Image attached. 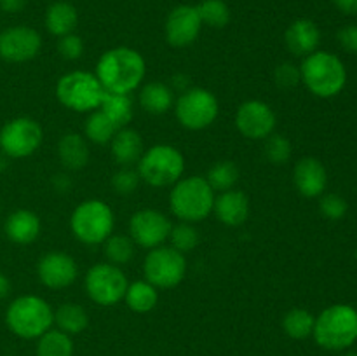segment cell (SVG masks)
<instances>
[{
    "label": "cell",
    "mask_w": 357,
    "mask_h": 356,
    "mask_svg": "<svg viewBox=\"0 0 357 356\" xmlns=\"http://www.w3.org/2000/svg\"><path fill=\"white\" fill-rule=\"evenodd\" d=\"M145 72V59L136 49L114 47L98 59L94 75L105 91L129 94L142 84Z\"/></svg>",
    "instance_id": "6da1fadb"
},
{
    "label": "cell",
    "mask_w": 357,
    "mask_h": 356,
    "mask_svg": "<svg viewBox=\"0 0 357 356\" xmlns=\"http://www.w3.org/2000/svg\"><path fill=\"white\" fill-rule=\"evenodd\" d=\"M215 191L204 177L180 178L169 192V208L181 222L195 223L204 220L213 212Z\"/></svg>",
    "instance_id": "7a4b0ae2"
},
{
    "label": "cell",
    "mask_w": 357,
    "mask_h": 356,
    "mask_svg": "<svg viewBox=\"0 0 357 356\" xmlns=\"http://www.w3.org/2000/svg\"><path fill=\"white\" fill-rule=\"evenodd\" d=\"M6 323L17 337L38 339L51 330L54 323V311L42 297L21 295L7 307Z\"/></svg>",
    "instance_id": "3957f363"
},
{
    "label": "cell",
    "mask_w": 357,
    "mask_h": 356,
    "mask_svg": "<svg viewBox=\"0 0 357 356\" xmlns=\"http://www.w3.org/2000/svg\"><path fill=\"white\" fill-rule=\"evenodd\" d=\"M300 73L307 89L319 98H331L344 89L347 72L340 58L326 51H316L305 56Z\"/></svg>",
    "instance_id": "277c9868"
},
{
    "label": "cell",
    "mask_w": 357,
    "mask_h": 356,
    "mask_svg": "<svg viewBox=\"0 0 357 356\" xmlns=\"http://www.w3.org/2000/svg\"><path fill=\"white\" fill-rule=\"evenodd\" d=\"M317 344L330 351L347 349L357 341V311L347 304H335L316 318L312 332Z\"/></svg>",
    "instance_id": "5b68a950"
},
{
    "label": "cell",
    "mask_w": 357,
    "mask_h": 356,
    "mask_svg": "<svg viewBox=\"0 0 357 356\" xmlns=\"http://www.w3.org/2000/svg\"><path fill=\"white\" fill-rule=\"evenodd\" d=\"M115 216L110 206L101 199H87L73 209L70 229L84 244H101L112 236Z\"/></svg>",
    "instance_id": "8992f818"
},
{
    "label": "cell",
    "mask_w": 357,
    "mask_h": 356,
    "mask_svg": "<svg viewBox=\"0 0 357 356\" xmlns=\"http://www.w3.org/2000/svg\"><path fill=\"white\" fill-rule=\"evenodd\" d=\"M185 171V159L173 145H153L142 154L138 161V175L152 187L174 185Z\"/></svg>",
    "instance_id": "52a82bcc"
},
{
    "label": "cell",
    "mask_w": 357,
    "mask_h": 356,
    "mask_svg": "<svg viewBox=\"0 0 357 356\" xmlns=\"http://www.w3.org/2000/svg\"><path fill=\"white\" fill-rule=\"evenodd\" d=\"M56 96L63 107L73 112H93L100 108L105 89L98 77L91 72L75 70L59 77Z\"/></svg>",
    "instance_id": "ba28073f"
},
{
    "label": "cell",
    "mask_w": 357,
    "mask_h": 356,
    "mask_svg": "<svg viewBox=\"0 0 357 356\" xmlns=\"http://www.w3.org/2000/svg\"><path fill=\"white\" fill-rule=\"evenodd\" d=\"M174 114L183 128L199 131L209 128L216 121L220 103L211 91L204 87H190L174 101Z\"/></svg>",
    "instance_id": "9c48e42d"
},
{
    "label": "cell",
    "mask_w": 357,
    "mask_h": 356,
    "mask_svg": "<svg viewBox=\"0 0 357 356\" xmlns=\"http://www.w3.org/2000/svg\"><path fill=\"white\" fill-rule=\"evenodd\" d=\"M143 274L155 288H174L187 274V258L173 246L152 248L143 262Z\"/></svg>",
    "instance_id": "30bf717a"
},
{
    "label": "cell",
    "mask_w": 357,
    "mask_h": 356,
    "mask_svg": "<svg viewBox=\"0 0 357 356\" xmlns=\"http://www.w3.org/2000/svg\"><path fill=\"white\" fill-rule=\"evenodd\" d=\"M84 285H86L87 295L94 304L108 307L115 306L124 299L129 283L119 265L101 262L87 271Z\"/></svg>",
    "instance_id": "8fae6325"
},
{
    "label": "cell",
    "mask_w": 357,
    "mask_h": 356,
    "mask_svg": "<svg viewBox=\"0 0 357 356\" xmlns=\"http://www.w3.org/2000/svg\"><path fill=\"white\" fill-rule=\"evenodd\" d=\"M44 140L42 126L31 117H14L0 128V152L10 159H23L38 150Z\"/></svg>",
    "instance_id": "7c38bea8"
},
{
    "label": "cell",
    "mask_w": 357,
    "mask_h": 356,
    "mask_svg": "<svg viewBox=\"0 0 357 356\" xmlns=\"http://www.w3.org/2000/svg\"><path fill=\"white\" fill-rule=\"evenodd\" d=\"M40 34L26 24H16L0 31V58L3 61H30L40 52Z\"/></svg>",
    "instance_id": "4fadbf2b"
},
{
    "label": "cell",
    "mask_w": 357,
    "mask_h": 356,
    "mask_svg": "<svg viewBox=\"0 0 357 356\" xmlns=\"http://www.w3.org/2000/svg\"><path fill=\"white\" fill-rule=\"evenodd\" d=\"M171 220L157 209H139L129 220V234L138 246L152 250L169 239Z\"/></svg>",
    "instance_id": "5bb4252c"
},
{
    "label": "cell",
    "mask_w": 357,
    "mask_h": 356,
    "mask_svg": "<svg viewBox=\"0 0 357 356\" xmlns=\"http://www.w3.org/2000/svg\"><path fill=\"white\" fill-rule=\"evenodd\" d=\"M278 117L268 103L261 100H248L236 112V126L243 136L250 140H265L275 131Z\"/></svg>",
    "instance_id": "9a60e30c"
},
{
    "label": "cell",
    "mask_w": 357,
    "mask_h": 356,
    "mask_svg": "<svg viewBox=\"0 0 357 356\" xmlns=\"http://www.w3.org/2000/svg\"><path fill=\"white\" fill-rule=\"evenodd\" d=\"M37 276L47 288L61 290L72 285L79 276V265L65 251H49L37 262Z\"/></svg>",
    "instance_id": "2e32d148"
},
{
    "label": "cell",
    "mask_w": 357,
    "mask_h": 356,
    "mask_svg": "<svg viewBox=\"0 0 357 356\" xmlns=\"http://www.w3.org/2000/svg\"><path fill=\"white\" fill-rule=\"evenodd\" d=\"M202 20L197 6H178L167 16L164 31L166 40L173 47H187L197 40L201 34Z\"/></svg>",
    "instance_id": "e0dca14e"
},
{
    "label": "cell",
    "mask_w": 357,
    "mask_h": 356,
    "mask_svg": "<svg viewBox=\"0 0 357 356\" xmlns=\"http://www.w3.org/2000/svg\"><path fill=\"white\" fill-rule=\"evenodd\" d=\"M293 181L295 187L303 198H317L326 191L328 173L316 157H303L295 164L293 170Z\"/></svg>",
    "instance_id": "ac0fdd59"
},
{
    "label": "cell",
    "mask_w": 357,
    "mask_h": 356,
    "mask_svg": "<svg viewBox=\"0 0 357 356\" xmlns=\"http://www.w3.org/2000/svg\"><path fill=\"white\" fill-rule=\"evenodd\" d=\"M213 212L225 225L239 227L246 222L250 215V199L243 191H236V188L220 192V195L215 198Z\"/></svg>",
    "instance_id": "d6986e66"
},
{
    "label": "cell",
    "mask_w": 357,
    "mask_h": 356,
    "mask_svg": "<svg viewBox=\"0 0 357 356\" xmlns=\"http://www.w3.org/2000/svg\"><path fill=\"white\" fill-rule=\"evenodd\" d=\"M286 47L295 56H309L317 51L321 42V31L310 20H296L288 27L284 34Z\"/></svg>",
    "instance_id": "ffe728a7"
},
{
    "label": "cell",
    "mask_w": 357,
    "mask_h": 356,
    "mask_svg": "<svg viewBox=\"0 0 357 356\" xmlns=\"http://www.w3.org/2000/svg\"><path fill=\"white\" fill-rule=\"evenodd\" d=\"M6 236L16 244H30L40 234V218L30 209H16L6 220Z\"/></svg>",
    "instance_id": "44dd1931"
},
{
    "label": "cell",
    "mask_w": 357,
    "mask_h": 356,
    "mask_svg": "<svg viewBox=\"0 0 357 356\" xmlns=\"http://www.w3.org/2000/svg\"><path fill=\"white\" fill-rule=\"evenodd\" d=\"M110 149L115 163L121 164L122 168H131L132 164H138L139 157L145 152L142 136L131 128L119 129L112 138Z\"/></svg>",
    "instance_id": "7402d4cb"
},
{
    "label": "cell",
    "mask_w": 357,
    "mask_h": 356,
    "mask_svg": "<svg viewBox=\"0 0 357 356\" xmlns=\"http://www.w3.org/2000/svg\"><path fill=\"white\" fill-rule=\"evenodd\" d=\"M58 156L66 170H82L89 163V145L79 133H66L58 143Z\"/></svg>",
    "instance_id": "603a6c76"
},
{
    "label": "cell",
    "mask_w": 357,
    "mask_h": 356,
    "mask_svg": "<svg viewBox=\"0 0 357 356\" xmlns=\"http://www.w3.org/2000/svg\"><path fill=\"white\" fill-rule=\"evenodd\" d=\"M79 23V13L70 2L51 3L45 13V28L54 37H63V35L73 34Z\"/></svg>",
    "instance_id": "cb8c5ba5"
},
{
    "label": "cell",
    "mask_w": 357,
    "mask_h": 356,
    "mask_svg": "<svg viewBox=\"0 0 357 356\" xmlns=\"http://www.w3.org/2000/svg\"><path fill=\"white\" fill-rule=\"evenodd\" d=\"M139 105L149 114H166L174 107V91L164 82H149L139 91Z\"/></svg>",
    "instance_id": "d4e9b609"
},
{
    "label": "cell",
    "mask_w": 357,
    "mask_h": 356,
    "mask_svg": "<svg viewBox=\"0 0 357 356\" xmlns=\"http://www.w3.org/2000/svg\"><path fill=\"white\" fill-rule=\"evenodd\" d=\"M124 300L129 309L138 314H145L150 313L157 306V302H159V293H157V288L152 283L143 279V281L129 283Z\"/></svg>",
    "instance_id": "484cf974"
},
{
    "label": "cell",
    "mask_w": 357,
    "mask_h": 356,
    "mask_svg": "<svg viewBox=\"0 0 357 356\" xmlns=\"http://www.w3.org/2000/svg\"><path fill=\"white\" fill-rule=\"evenodd\" d=\"M54 323L58 325V330L68 335H75L86 330V327L89 325V316L82 306L68 302L54 311Z\"/></svg>",
    "instance_id": "4316f807"
},
{
    "label": "cell",
    "mask_w": 357,
    "mask_h": 356,
    "mask_svg": "<svg viewBox=\"0 0 357 356\" xmlns=\"http://www.w3.org/2000/svg\"><path fill=\"white\" fill-rule=\"evenodd\" d=\"M100 108L114 121L119 129L126 128L132 119V100L129 98V94L105 91Z\"/></svg>",
    "instance_id": "83f0119b"
},
{
    "label": "cell",
    "mask_w": 357,
    "mask_h": 356,
    "mask_svg": "<svg viewBox=\"0 0 357 356\" xmlns=\"http://www.w3.org/2000/svg\"><path fill=\"white\" fill-rule=\"evenodd\" d=\"M84 131H86L89 142L96 143V145H107V143L112 142L119 128L101 108H98V110L91 112V115L87 117Z\"/></svg>",
    "instance_id": "f1b7e54d"
},
{
    "label": "cell",
    "mask_w": 357,
    "mask_h": 356,
    "mask_svg": "<svg viewBox=\"0 0 357 356\" xmlns=\"http://www.w3.org/2000/svg\"><path fill=\"white\" fill-rule=\"evenodd\" d=\"M314 325H316V316L310 311L302 309V307L288 311L282 318V330L286 332V335L296 339V341L310 337L314 332Z\"/></svg>",
    "instance_id": "f546056e"
},
{
    "label": "cell",
    "mask_w": 357,
    "mask_h": 356,
    "mask_svg": "<svg viewBox=\"0 0 357 356\" xmlns=\"http://www.w3.org/2000/svg\"><path fill=\"white\" fill-rule=\"evenodd\" d=\"M73 341L61 330H47L38 337L37 356H72Z\"/></svg>",
    "instance_id": "4dcf8cb0"
},
{
    "label": "cell",
    "mask_w": 357,
    "mask_h": 356,
    "mask_svg": "<svg viewBox=\"0 0 357 356\" xmlns=\"http://www.w3.org/2000/svg\"><path fill=\"white\" fill-rule=\"evenodd\" d=\"M204 178L215 192L230 191L239 180V168L232 161H220L209 168L208 177Z\"/></svg>",
    "instance_id": "1f68e13d"
},
{
    "label": "cell",
    "mask_w": 357,
    "mask_h": 356,
    "mask_svg": "<svg viewBox=\"0 0 357 356\" xmlns=\"http://www.w3.org/2000/svg\"><path fill=\"white\" fill-rule=\"evenodd\" d=\"M135 246L136 243L131 239V236H124V234H112L107 241H105V255H107L108 262L114 265H126L132 260L135 257Z\"/></svg>",
    "instance_id": "d6a6232c"
},
{
    "label": "cell",
    "mask_w": 357,
    "mask_h": 356,
    "mask_svg": "<svg viewBox=\"0 0 357 356\" xmlns=\"http://www.w3.org/2000/svg\"><path fill=\"white\" fill-rule=\"evenodd\" d=\"M202 24L211 28H223L230 21V9L223 0H202L197 6Z\"/></svg>",
    "instance_id": "836d02e7"
},
{
    "label": "cell",
    "mask_w": 357,
    "mask_h": 356,
    "mask_svg": "<svg viewBox=\"0 0 357 356\" xmlns=\"http://www.w3.org/2000/svg\"><path fill=\"white\" fill-rule=\"evenodd\" d=\"M169 239L171 246L185 255L187 251H192L199 244V232L194 227V223L180 222L178 225L171 227Z\"/></svg>",
    "instance_id": "e575fe53"
},
{
    "label": "cell",
    "mask_w": 357,
    "mask_h": 356,
    "mask_svg": "<svg viewBox=\"0 0 357 356\" xmlns=\"http://www.w3.org/2000/svg\"><path fill=\"white\" fill-rule=\"evenodd\" d=\"M265 157L271 161L275 166H282L289 161L291 157V143L286 136L278 135V133H272L271 136L265 138V147H264Z\"/></svg>",
    "instance_id": "d590c367"
},
{
    "label": "cell",
    "mask_w": 357,
    "mask_h": 356,
    "mask_svg": "<svg viewBox=\"0 0 357 356\" xmlns=\"http://www.w3.org/2000/svg\"><path fill=\"white\" fill-rule=\"evenodd\" d=\"M139 181H142V178H139L138 171L131 170V168H121L112 177V187L119 195H129L138 188Z\"/></svg>",
    "instance_id": "8d00e7d4"
},
{
    "label": "cell",
    "mask_w": 357,
    "mask_h": 356,
    "mask_svg": "<svg viewBox=\"0 0 357 356\" xmlns=\"http://www.w3.org/2000/svg\"><path fill=\"white\" fill-rule=\"evenodd\" d=\"M347 201L338 194H326L321 198L319 209L326 218L340 220L347 213Z\"/></svg>",
    "instance_id": "74e56055"
},
{
    "label": "cell",
    "mask_w": 357,
    "mask_h": 356,
    "mask_svg": "<svg viewBox=\"0 0 357 356\" xmlns=\"http://www.w3.org/2000/svg\"><path fill=\"white\" fill-rule=\"evenodd\" d=\"M58 52L63 59H68V61L79 59L84 52L82 38L75 34L63 35L58 40Z\"/></svg>",
    "instance_id": "f35d334b"
},
{
    "label": "cell",
    "mask_w": 357,
    "mask_h": 356,
    "mask_svg": "<svg viewBox=\"0 0 357 356\" xmlns=\"http://www.w3.org/2000/svg\"><path fill=\"white\" fill-rule=\"evenodd\" d=\"M274 79L278 82V86L281 87H295L298 86L300 80H302V73H300V66L293 65V63H281V65L275 68Z\"/></svg>",
    "instance_id": "ab89813d"
},
{
    "label": "cell",
    "mask_w": 357,
    "mask_h": 356,
    "mask_svg": "<svg viewBox=\"0 0 357 356\" xmlns=\"http://www.w3.org/2000/svg\"><path fill=\"white\" fill-rule=\"evenodd\" d=\"M337 38L342 49L352 52V54H357V24H347V27L342 28L338 31Z\"/></svg>",
    "instance_id": "60d3db41"
},
{
    "label": "cell",
    "mask_w": 357,
    "mask_h": 356,
    "mask_svg": "<svg viewBox=\"0 0 357 356\" xmlns=\"http://www.w3.org/2000/svg\"><path fill=\"white\" fill-rule=\"evenodd\" d=\"M24 3H26V0H0V10L9 14L20 13Z\"/></svg>",
    "instance_id": "b9f144b4"
},
{
    "label": "cell",
    "mask_w": 357,
    "mask_h": 356,
    "mask_svg": "<svg viewBox=\"0 0 357 356\" xmlns=\"http://www.w3.org/2000/svg\"><path fill=\"white\" fill-rule=\"evenodd\" d=\"M344 14H357V0H333Z\"/></svg>",
    "instance_id": "7bdbcfd3"
},
{
    "label": "cell",
    "mask_w": 357,
    "mask_h": 356,
    "mask_svg": "<svg viewBox=\"0 0 357 356\" xmlns=\"http://www.w3.org/2000/svg\"><path fill=\"white\" fill-rule=\"evenodd\" d=\"M10 293V281L3 272H0V300L6 299Z\"/></svg>",
    "instance_id": "ee69618b"
},
{
    "label": "cell",
    "mask_w": 357,
    "mask_h": 356,
    "mask_svg": "<svg viewBox=\"0 0 357 356\" xmlns=\"http://www.w3.org/2000/svg\"><path fill=\"white\" fill-rule=\"evenodd\" d=\"M344 356H357V353H347V355H344Z\"/></svg>",
    "instance_id": "f6af8a7d"
},
{
    "label": "cell",
    "mask_w": 357,
    "mask_h": 356,
    "mask_svg": "<svg viewBox=\"0 0 357 356\" xmlns=\"http://www.w3.org/2000/svg\"><path fill=\"white\" fill-rule=\"evenodd\" d=\"M0 31H2V30H0Z\"/></svg>",
    "instance_id": "bcb514c9"
}]
</instances>
